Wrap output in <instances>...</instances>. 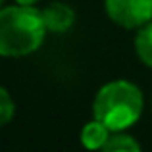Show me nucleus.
I'll return each instance as SVG.
<instances>
[{
	"label": "nucleus",
	"instance_id": "9",
	"mask_svg": "<svg viewBox=\"0 0 152 152\" xmlns=\"http://www.w3.org/2000/svg\"><path fill=\"white\" fill-rule=\"evenodd\" d=\"M18 4H21V6H35V4H39L41 0H15Z\"/></svg>",
	"mask_w": 152,
	"mask_h": 152
},
{
	"label": "nucleus",
	"instance_id": "4",
	"mask_svg": "<svg viewBox=\"0 0 152 152\" xmlns=\"http://www.w3.org/2000/svg\"><path fill=\"white\" fill-rule=\"evenodd\" d=\"M41 12H42V19H45L48 33H54V35L67 33L75 23V12L64 2H50Z\"/></svg>",
	"mask_w": 152,
	"mask_h": 152
},
{
	"label": "nucleus",
	"instance_id": "10",
	"mask_svg": "<svg viewBox=\"0 0 152 152\" xmlns=\"http://www.w3.org/2000/svg\"><path fill=\"white\" fill-rule=\"evenodd\" d=\"M2 2H4V0H0V8H2Z\"/></svg>",
	"mask_w": 152,
	"mask_h": 152
},
{
	"label": "nucleus",
	"instance_id": "2",
	"mask_svg": "<svg viewBox=\"0 0 152 152\" xmlns=\"http://www.w3.org/2000/svg\"><path fill=\"white\" fill-rule=\"evenodd\" d=\"M142 93L135 83L115 79L100 87L93 102V114L110 131H125L142 114Z\"/></svg>",
	"mask_w": 152,
	"mask_h": 152
},
{
	"label": "nucleus",
	"instance_id": "5",
	"mask_svg": "<svg viewBox=\"0 0 152 152\" xmlns=\"http://www.w3.org/2000/svg\"><path fill=\"white\" fill-rule=\"evenodd\" d=\"M112 131L104 125L102 121H98L96 118L93 121H89L87 125H83L81 129V142L85 148L89 150H98V148H104L108 137H110Z\"/></svg>",
	"mask_w": 152,
	"mask_h": 152
},
{
	"label": "nucleus",
	"instance_id": "3",
	"mask_svg": "<svg viewBox=\"0 0 152 152\" xmlns=\"http://www.w3.org/2000/svg\"><path fill=\"white\" fill-rule=\"evenodd\" d=\"M104 10L123 29H141L152 21V0H104Z\"/></svg>",
	"mask_w": 152,
	"mask_h": 152
},
{
	"label": "nucleus",
	"instance_id": "8",
	"mask_svg": "<svg viewBox=\"0 0 152 152\" xmlns=\"http://www.w3.org/2000/svg\"><path fill=\"white\" fill-rule=\"evenodd\" d=\"M14 114H15L14 98L10 96V93H8L4 87H0V127L10 123L12 119H14Z\"/></svg>",
	"mask_w": 152,
	"mask_h": 152
},
{
	"label": "nucleus",
	"instance_id": "6",
	"mask_svg": "<svg viewBox=\"0 0 152 152\" xmlns=\"http://www.w3.org/2000/svg\"><path fill=\"white\" fill-rule=\"evenodd\" d=\"M102 150L104 152H139L141 142L135 137L123 133V131H112Z\"/></svg>",
	"mask_w": 152,
	"mask_h": 152
},
{
	"label": "nucleus",
	"instance_id": "7",
	"mask_svg": "<svg viewBox=\"0 0 152 152\" xmlns=\"http://www.w3.org/2000/svg\"><path fill=\"white\" fill-rule=\"evenodd\" d=\"M135 52L145 66L152 67V21L139 29L135 37Z\"/></svg>",
	"mask_w": 152,
	"mask_h": 152
},
{
	"label": "nucleus",
	"instance_id": "1",
	"mask_svg": "<svg viewBox=\"0 0 152 152\" xmlns=\"http://www.w3.org/2000/svg\"><path fill=\"white\" fill-rule=\"evenodd\" d=\"M42 12L35 6L0 8V56L21 58L41 48L46 37Z\"/></svg>",
	"mask_w": 152,
	"mask_h": 152
}]
</instances>
